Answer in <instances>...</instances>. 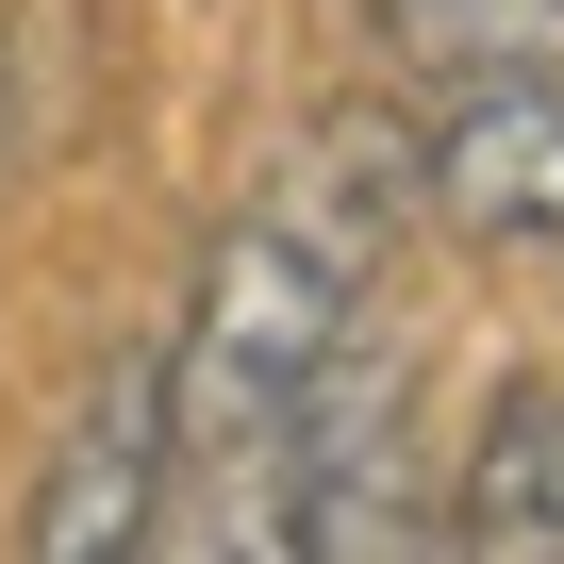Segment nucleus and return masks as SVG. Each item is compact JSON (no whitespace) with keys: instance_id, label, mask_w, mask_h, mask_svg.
I'll use <instances>...</instances> for the list:
<instances>
[{"instance_id":"obj_2","label":"nucleus","mask_w":564,"mask_h":564,"mask_svg":"<svg viewBox=\"0 0 564 564\" xmlns=\"http://www.w3.org/2000/svg\"><path fill=\"white\" fill-rule=\"evenodd\" d=\"M415 199L465 249H564V84L547 67H465L415 133Z\"/></svg>"},{"instance_id":"obj_3","label":"nucleus","mask_w":564,"mask_h":564,"mask_svg":"<svg viewBox=\"0 0 564 564\" xmlns=\"http://www.w3.org/2000/svg\"><path fill=\"white\" fill-rule=\"evenodd\" d=\"M150 481H166V349H117L18 498V564H150Z\"/></svg>"},{"instance_id":"obj_4","label":"nucleus","mask_w":564,"mask_h":564,"mask_svg":"<svg viewBox=\"0 0 564 564\" xmlns=\"http://www.w3.org/2000/svg\"><path fill=\"white\" fill-rule=\"evenodd\" d=\"M432 564H564V382H498L432 481Z\"/></svg>"},{"instance_id":"obj_1","label":"nucleus","mask_w":564,"mask_h":564,"mask_svg":"<svg viewBox=\"0 0 564 564\" xmlns=\"http://www.w3.org/2000/svg\"><path fill=\"white\" fill-rule=\"evenodd\" d=\"M300 564H432L415 366H399L366 316L300 366Z\"/></svg>"}]
</instances>
